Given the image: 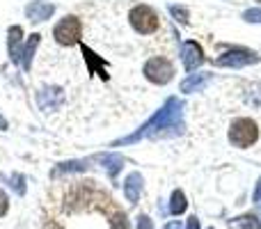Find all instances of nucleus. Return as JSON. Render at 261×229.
Returning <instances> with one entry per match:
<instances>
[{
	"instance_id": "obj_1",
	"label": "nucleus",
	"mask_w": 261,
	"mask_h": 229,
	"mask_svg": "<svg viewBox=\"0 0 261 229\" xmlns=\"http://www.w3.org/2000/svg\"><path fill=\"white\" fill-rule=\"evenodd\" d=\"M181 115H184V101H179L176 96H170V99L163 104L161 110H156V115L149 121H144L135 133L126 135V138L117 140L115 147H122V144H133L142 138H158V135L165 133V129H184V121H181Z\"/></svg>"
},
{
	"instance_id": "obj_2",
	"label": "nucleus",
	"mask_w": 261,
	"mask_h": 229,
	"mask_svg": "<svg viewBox=\"0 0 261 229\" xmlns=\"http://www.w3.org/2000/svg\"><path fill=\"white\" fill-rule=\"evenodd\" d=\"M259 138V126L248 117H239L234 124L229 126V142L239 149H248L257 142Z\"/></svg>"
},
{
	"instance_id": "obj_3",
	"label": "nucleus",
	"mask_w": 261,
	"mask_h": 229,
	"mask_svg": "<svg viewBox=\"0 0 261 229\" xmlns=\"http://www.w3.org/2000/svg\"><path fill=\"white\" fill-rule=\"evenodd\" d=\"M144 78L153 85H167L174 78V64L167 58H151L144 64Z\"/></svg>"
},
{
	"instance_id": "obj_4",
	"label": "nucleus",
	"mask_w": 261,
	"mask_h": 229,
	"mask_svg": "<svg viewBox=\"0 0 261 229\" xmlns=\"http://www.w3.org/2000/svg\"><path fill=\"white\" fill-rule=\"evenodd\" d=\"M128 18H130L133 30L140 32V35H151L158 28V14L153 12L149 5H135V7L130 9Z\"/></svg>"
},
{
	"instance_id": "obj_5",
	"label": "nucleus",
	"mask_w": 261,
	"mask_h": 229,
	"mask_svg": "<svg viewBox=\"0 0 261 229\" xmlns=\"http://www.w3.org/2000/svg\"><path fill=\"white\" fill-rule=\"evenodd\" d=\"M53 37L58 44L73 46L81 41V21L76 16H64L58 26L53 28Z\"/></svg>"
},
{
	"instance_id": "obj_6",
	"label": "nucleus",
	"mask_w": 261,
	"mask_h": 229,
	"mask_svg": "<svg viewBox=\"0 0 261 229\" xmlns=\"http://www.w3.org/2000/svg\"><path fill=\"white\" fill-rule=\"evenodd\" d=\"M257 62H261L259 55L250 53V50H245V48L227 50V53H222L220 58L216 60L218 67H231V69H241V67H248V64H257Z\"/></svg>"
},
{
	"instance_id": "obj_7",
	"label": "nucleus",
	"mask_w": 261,
	"mask_h": 229,
	"mask_svg": "<svg viewBox=\"0 0 261 229\" xmlns=\"http://www.w3.org/2000/svg\"><path fill=\"white\" fill-rule=\"evenodd\" d=\"M181 60H184L186 71H195L197 67L204 64V50L197 41H186L181 48Z\"/></svg>"
},
{
	"instance_id": "obj_8",
	"label": "nucleus",
	"mask_w": 261,
	"mask_h": 229,
	"mask_svg": "<svg viewBox=\"0 0 261 229\" xmlns=\"http://www.w3.org/2000/svg\"><path fill=\"white\" fill-rule=\"evenodd\" d=\"M62 101H64L62 90H60V87H53V85L41 87L39 94H37V104H39L41 110H58Z\"/></svg>"
},
{
	"instance_id": "obj_9",
	"label": "nucleus",
	"mask_w": 261,
	"mask_h": 229,
	"mask_svg": "<svg viewBox=\"0 0 261 229\" xmlns=\"http://www.w3.org/2000/svg\"><path fill=\"white\" fill-rule=\"evenodd\" d=\"M53 14H55V5L44 3V0H35V3H30L25 7V16L30 18L32 23H41V21H46V18H50Z\"/></svg>"
},
{
	"instance_id": "obj_10",
	"label": "nucleus",
	"mask_w": 261,
	"mask_h": 229,
	"mask_svg": "<svg viewBox=\"0 0 261 229\" xmlns=\"http://www.w3.org/2000/svg\"><path fill=\"white\" fill-rule=\"evenodd\" d=\"M213 73L208 71H202V73H190L186 81H181V92L184 94H193V92H202L204 87L211 83Z\"/></svg>"
},
{
	"instance_id": "obj_11",
	"label": "nucleus",
	"mask_w": 261,
	"mask_h": 229,
	"mask_svg": "<svg viewBox=\"0 0 261 229\" xmlns=\"http://www.w3.org/2000/svg\"><path fill=\"white\" fill-rule=\"evenodd\" d=\"M21 39H23V30L18 26H12L7 32V53L9 60L14 64H21Z\"/></svg>"
},
{
	"instance_id": "obj_12",
	"label": "nucleus",
	"mask_w": 261,
	"mask_h": 229,
	"mask_svg": "<svg viewBox=\"0 0 261 229\" xmlns=\"http://www.w3.org/2000/svg\"><path fill=\"white\" fill-rule=\"evenodd\" d=\"M81 50H83V58H85L87 62V69H90V73H99L103 81H108V73H106V69H108V64H106V60H101L99 55L94 53L92 48H87V46L81 44Z\"/></svg>"
},
{
	"instance_id": "obj_13",
	"label": "nucleus",
	"mask_w": 261,
	"mask_h": 229,
	"mask_svg": "<svg viewBox=\"0 0 261 229\" xmlns=\"http://www.w3.org/2000/svg\"><path fill=\"white\" fill-rule=\"evenodd\" d=\"M39 39H41L39 32H32V35L28 37L23 50H21V64H18V67L25 69V71L32 67V58H35V50H37V46H39Z\"/></svg>"
},
{
	"instance_id": "obj_14",
	"label": "nucleus",
	"mask_w": 261,
	"mask_h": 229,
	"mask_svg": "<svg viewBox=\"0 0 261 229\" xmlns=\"http://www.w3.org/2000/svg\"><path fill=\"white\" fill-rule=\"evenodd\" d=\"M140 193H142V174L140 172H130L124 181V195L128 202H138Z\"/></svg>"
},
{
	"instance_id": "obj_15",
	"label": "nucleus",
	"mask_w": 261,
	"mask_h": 229,
	"mask_svg": "<svg viewBox=\"0 0 261 229\" xmlns=\"http://www.w3.org/2000/svg\"><path fill=\"white\" fill-rule=\"evenodd\" d=\"M96 161H99L101 165L106 167V172H108L110 176H117L119 170L124 167V158L119 156V154H101Z\"/></svg>"
},
{
	"instance_id": "obj_16",
	"label": "nucleus",
	"mask_w": 261,
	"mask_h": 229,
	"mask_svg": "<svg viewBox=\"0 0 261 229\" xmlns=\"http://www.w3.org/2000/svg\"><path fill=\"white\" fill-rule=\"evenodd\" d=\"M229 229H261V220L254 213H245V216L229 220Z\"/></svg>"
},
{
	"instance_id": "obj_17",
	"label": "nucleus",
	"mask_w": 261,
	"mask_h": 229,
	"mask_svg": "<svg viewBox=\"0 0 261 229\" xmlns=\"http://www.w3.org/2000/svg\"><path fill=\"white\" fill-rule=\"evenodd\" d=\"M90 161H67V163H60V165L53 167V176L60 174H69V172H85Z\"/></svg>"
},
{
	"instance_id": "obj_18",
	"label": "nucleus",
	"mask_w": 261,
	"mask_h": 229,
	"mask_svg": "<svg viewBox=\"0 0 261 229\" xmlns=\"http://www.w3.org/2000/svg\"><path fill=\"white\" fill-rule=\"evenodd\" d=\"M186 209H188V202H186L184 190H174V193H172V197H170V213L181 216Z\"/></svg>"
},
{
	"instance_id": "obj_19",
	"label": "nucleus",
	"mask_w": 261,
	"mask_h": 229,
	"mask_svg": "<svg viewBox=\"0 0 261 229\" xmlns=\"http://www.w3.org/2000/svg\"><path fill=\"white\" fill-rule=\"evenodd\" d=\"M9 186L14 188V193L16 195H25V176L23 174H18L16 172V174L9 176Z\"/></svg>"
},
{
	"instance_id": "obj_20",
	"label": "nucleus",
	"mask_w": 261,
	"mask_h": 229,
	"mask_svg": "<svg viewBox=\"0 0 261 229\" xmlns=\"http://www.w3.org/2000/svg\"><path fill=\"white\" fill-rule=\"evenodd\" d=\"M170 14H172V16H174L179 23H184V26L188 23V9L181 7V5H170Z\"/></svg>"
},
{
	"instance_id": "obj_21",
	"label": "nucleus",
	"mask_w": 261,
	"mask_h": 229,
	"mask_svg": "<svg viewBox=\"0 0 261 229\" xmlns=\"http://www.w3.org/2000/svg\"><path fill=\"white\" fill-rule=\"evenodd\" d=\"M243 18H245L248 23H261V9H257V7H254V9H248V12L243 14Z\"/></svg>"
},
{
	"instance_id": "obj_22",
	"label": "nucleus",
	"mask_w": 261,
	"mask_h": 229,
	"mask_svg": "<svg viewBox=\"0 0 261 229\" xmlns=\"http://www.w3.org/2000/svg\"><path fill=\"white\" fill-rule=\"evenodd\" d=\"M110 225H113V229H128V220H126V216L117 213V216L110 220Z\"/></svg>"
},
{
	"instance_id": "obj_23",
	"label": "nucleus",
	"mask_w": 261,
	"mask_h": 229,
	"mask_svg": "<svg viewBox=\"0 0 261 229\" xmlns=\"http://www.w3.org/2000/svg\"><path fill=\"white\" fill-rule=\"evenodd\" d=\"M138 229H153V222L149 216H138Z\"/></svg>"
},
{
	"instance_id": "obj_24",
	"label": "nucleus",
	"mask_w": 261,
	"mask_h": 229,
	"mask_svg": "<svg viewBox=\"0 0 261 229\" xmlns=\"http://www.w3.org/2000/svg\"><path fill=\"white\" fill-rule=\"evenodd\" d=\"M7 209H9V199H7V195H5V190H0V218L7 213Z\"/></svg>"
},
{
	"instance_id": "obj_25",
	"label": "nucleus",
	"mask_w": 261,
	"mask_h": 229,
	"mask_svg": "<svg viewBox=\"0 0 261 229\" xmlns=\"http://www.w3.org/2000/svg\"><path fill=\"white\" fill-rule=\"evenodd\" d=\"M252 199H254V202H261V176H259V181H257V188H254Z\"/></svg>"
},
{
	"instance_id": "obj_26",
	"label": "nucleus",
	"mask_w": 261,
	"mask_h": 229,
	"mask_svg": "<svg viewBox=\"0 0 261 229\" xmlns=\"http://www.w3.org/2000/svg\"><path fill=\"white\" fill-rule=\"evenodd\" d=\"M188 229H199V220H197V216H190V218H188Z\"/></svg>"
},
{
	"instance_id": "obj_27",
	"label": "nucleus",
	"mask_w": 261,
	"mask_h": 229,
	"mask_svg": "<svg viewBox=\"0 0 261 229\" xmlns=\"http://www.w3.org/2000/svg\"><path fill=\"white\" fill-rule=\"evenodd\" d=\"M163 229H184V227H181V222L172 220V222H167V225H165V227H163Z\"/></svg>"
},
{
	"instance_id": "obj_28",
	"label": "nucleus",
	"mask_w": 261,
	"mask_h": 229,
	"mask_svg": "<svg viewBox=\"0 0 261 229\" xmlns=\"http://www.w3.org/2000/svg\"><path fill=\"white\" fill-rule=\"evenodd\" d=\"M0 131H7V119L0 115Z\"/></svg>"
},
{
	"instance_id": "obj_29",
	"label": "nucleus",
	"mask_w": 261,
	"mask_h": 229,
	"mask_svg": "<svg viewBox=\"0 0 261 229\" xmlns=\"http://www.w3.org/2000/svg\"><path fill=\"white\" fill-rule=\"evenodd\" d=\"M259 3H261V0H259Z\"/></svg>"
}]
</instances>
